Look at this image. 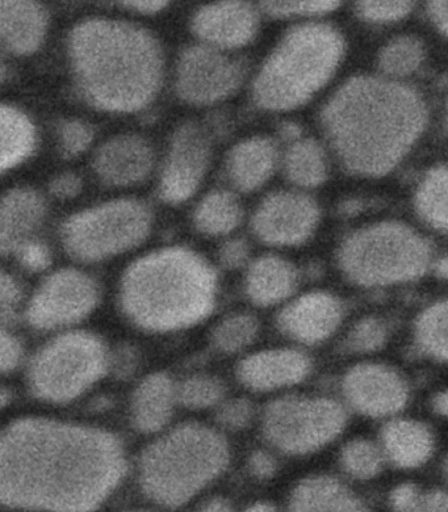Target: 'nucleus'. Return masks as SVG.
I'll return each instance as SVG.
<instances>
[{
  "mask_svg": "<svg viewBox=\"0 0 448 512\" xmlns=\"http://www.w3.org/2000/svg\"><path fill=\"white\" fill-rule=\"evenodd\" d=\"M127 472L123 443L100 428L19 419L0 442V499L11 509L94 512Z\"/></svg>",
  "mask_w": 448,
  "mask_h": 512,
  "instance_id": "obj_1",
  "label": "nucleus"
},
{
  "mask_svg": "<svg viewBox=\"0 0 448 512\" xmlns=\"http://www.w3.org/2000/svg\"><path fill=\"white\" fill-rule=\"evenodd\" d=\"M425 100L414 88L379 77H355L321 112L325 137L351 174L378 176L395 169L424 133Z\"/></svg>",
  "mask_w": 448,
  "mask_h": 512,
  "instance_id": "obj_2",
  "label": "nucleus"
},
{
  "mask_svg": "<svg viewBox=\"0 0 448 512\" xmlns=\"http://www.w3.org/2000/svg\"><path fill=\"white\" fill-rule=\"evenodd\" d=\"M68 57L74 85L91 107L132 113L156 99L165 56L156 36L123 20L92 18L71 29Z\"/></svg>",
  "mask_w": 448,
  "mask_h": 512,
  "instance_id": "obj_3",
  "label": "nucleus"
},
{
  "mask_svg": "<svg viewBox=\"0 0 448 512\" xmlns=\"http://www.w3.org/2000/svg\"><path fill=\"white\" fill-rule=\"evenodd\" d=\"M217 275L186 247H166L136 260L125 271L120 304L141 329L167 333L207 318L216 304Z\"/></svg>",
  "mask_w": 448,
  "mask_h": 512,
  "instance_id": "obj_4",
  "label": "nucleus"
},
{
  "mask_svg": "<svg viewBox=\"0 0 448 512\" xmlns=\"http://www.w3.org/2000/svg\"><path fill=\"white\" fill-rule=\"evenodd\" d=\"M343 52L345 41L332 25L311 23L291 28L255 78V104L274 112L303 106L336 73Z\"/></svg>",
  "mask_w": 448,
  "mask_h": 512,
  "instance_id": "obj_5",
  "label": "nucleus"
},
{
  "mask_svg": "<svg viewBox=\"0 0 448 512\" xmlns=\"http://www.w3.org/2000/svg\"><path fill=\"white\" fill-rule=\"evenodd\" d=\"M226 440L211 427L187 423L150 444L138 477L146 497L175 509L194 498L229 464Z\"/></svg>",
  "mask_w": 448,
  "mask_h": 512,
  "instance_id": "obj_6",
  "label": "nucleus"
},
{
  "mask_svg": "<svg viewBox=\"0 0 448 512\" xmlns=\"http://www.w3.org/2000/svg\"><path fill=\"white\" fill-rule=\"evenodd\" d=\"M343 274L363 287H381L420 278L430 266L431 247L401 222L385 221L357 230L338 254Z\"/></svg>",
  "mask_w": 448,
  "mask_h": 512,
  "instance_id": "obj_7",
  "label": "nucleus"
},
{
  "mask_svg": "<svg viewBox=\"0 0 448 512\" xmlns=\"http://www.w3.org/2000/svg\"><path fill=\"white\" fill-rule=\"evenodd\" d=\"M110 356L94 334L69 333L46 343L28 371L33 396L50 404H66L82 396L106 375Z\"/></svg>",
  "mask_w": 448,
  "mask_h": 512,
  "instance_id": "obj_8",
  "label": "nucleus"
},
{
  "mask_svg": "<svg viewBox=\"0 0 448 512\" xmlns=\"http://www.w3.org/2000/svg\"><path fill=\"white\" fill-rule=\"evenodd\" d=\"M152 226L148 204L117 199L70 216L61 226V241L71 258L100 262L141 245Z\"/></svg>",
  "mask_w": 448,
  "mask_h": 512,
  "instance_id": "obj_9",
  "label": "nucleus"
},
{
  "mask_svg": "<svg viewBox=\"0 0 448 512\" xmlns=\"http://www.w3.org/2000/svg\"><path fill=\"white\" fill-rule=\"evenodd\" d=\"M346 421L345 409L330 398L292 396L266 407L262 430L280 451L305 455L336 439Z\"/></svg>",
  "mask_w": 448,
  "mask_h": 512,
  "instance_id": "obj_10",
  "label": "nucleus"
},
{
  "mask_svg": "<svg viewBox=\"0 0 448 512\" xmlns=\"http://www.w3.org/2000/svg\"><path fill=\"white\" fill-rule=\"evenodd\" d=\"M240 61L209 45H191L178 58L175 91L191 106H209L229 98L244 81Z\"/></svg>",
  "mask_w": 448,
  "mask_h": 512,
  "instance_id": "obj_11",
  "label": "nucleus"
},
{
  "mask_svg": "<svg viewBox=\"0 0 448 512\" xmlns=\"http://www.w3.org/2000/svg\"><path fill=\"white\" fill-rule=\"evenodd\" d=\"M99 302V287L85 272L65 268L48 276L29 301L27 320L52 330L85 320Z\"/></svg>",
  "mask_w": 448,
  "mask_h": 512,
  "instance_id": "obj_12",
  "label": "nucleus"
},
{
  "mask_svg": "<svg viewBox=\"0 0 448 512\" xmlns=\"http://www.w3.org/2000/svg\"><path fill=\"white\" fill-rule=\"evenodd\" d=\"M212 146L207 130L195 121L180 124L170 138L159 180V195L169 204L190 199L203 182L211 163Z\"/></svg>",
  "mask_w": 448,
  "mask_h": 512,
  "instance_id": "obj_13",
  "label": "nucleus"
},
{
  "mask_svg": "<svg viewBox=\"0 0 448 512\" xmlns=\"http://www.w3.org/2000/svg\"><path fill=\"white\" fill-rule=\"evenodd\" d=\"M320 221L316 201L299 192L271 193L259 204L251 229L271 246H297L307 241Z\"/></svg>",
  "mask_w": 448,
  "mask_h": 512,
  "instance_id": "obj_14",
  "label": "nucleus"
},
{
  "mask_svg": "<svg viewBox=\"0 0 448 512\" xmlns=\"http://www.w3.org/2000/svg\"><path fill=\"white\" fill-rule=\"evenodd\" d=\"M343 393L355 410L375 418L397 413L409 396L403 377L380 364H362L351 369L343 380Z\"/></svg>",
  "mask_w": 448,
  "mask_h": 512,
  "instance_id": "obj_15",
  "label": "nucleus"
},
{
  "mask_svg": "<svg viewBox=\"0 0 448 512\" xmlns=\"http://www.w3.org/2000/svg\"><path fill=\"white\" fill-rule=\"evenodd\" d=\"M192 32L203 44L220 50L242 48L257 36L259 14L246 2L207 4L196 11Z\"/></svg>",
  "mask_w": 448,
  "mask_h": 512,
  "instance_id": "obj_16",
  "label": "nucleus"
},
{
  "mask_svg": "<svg viewBox=\"0 0 448 512\" xmlns=\"http://www.w3.org/2000/svg\"><path fill=\"white\" fill-rule=\"evenodd\" d=\"M156 161L152 144L140 134H119L104 142L92 159V169L104 184L133 186L150 175Z\"/></svg>",
  "mask_w": 448,
  "mask_h": 512,
  "instance_id": "obj_17",
  "label": "nucleus"
},
{
  "mask_svg": "<svg viewBox=\"0 0 448 512\" xmlns=\"http://www.w3.org/2000/svg\"><path fill=\"white\" fill-rule=\"evenodd\" d=\"M341 301L326 292H313L291 302L278 317L279 329L287 337L305 344L320 343L337 330L342 321Z\"/></svg>",
  "mask_w": 448,
  "mask_h": 512,
  "instance_id": "obj_18",
  "label": "nucleus"
},
{
  "mask_svg": "<svg viewBox=\"0 0 448 512\" xmlns=\"http://www.w3.org/2000/svg\"><path fill=\"white\" fill-rule=\"evenodd\" d=\"M311 367L304 352L279 348L250 355L238 365L237 376L246 388L267 392L301 383Z\"/></svg>",
  "mask_w": 448,
  "mask_h": 512,
  "instance_id": "obj_19",
  "label": "nucleus"
},
{
  "mask_svg": "<svg viewBox=\"0 0 448 512\" xmlns=\"http://www.w3.org/2000/svg\"><path fill=\"white\" fill-rule=\"evenodd\" d=\"M46 203L39 192L29 187L8 191L0 207V249L2 254H15L25 242L31 241L43 225Z\"/></svg>",
  "mask_w": 448,
  "mask_h": 512,
  "instance_id": "obj_20",
  "label": "nucleus"
},
{
  "mask_svg": "<svg viewBox=\"0 0 448 512\" xmlns=\"http://www.w3.org/2000/svg\"><path fill=\"white\" fill-rule=\"evenodd\" d=\"M49 16L45 8L27 0L0 2V37L4 48L15 56H29L43 45Z\"/></svg>",
  "mask_w": 448,
  "mask_h": 512,
  "instance_id": "obj_21",
  "label": "nucleus"
},
{
  "mask_svg": "<svg viewBox=\"0 0 448 512\" xmlns=\"http://www.w3.org/2000/svg\"><path fill=\"white\" fill-rule=\"evenodd\" d=\"M278 162V150L270 138L255 136L238 142L225 161L226 176L236 190L253 192L271 178Z\"/></svg>",
  "mask_w": 448,
  "mask_h": 512,
  "instance_id": "obj_22",
  "label": "nucleus"
},
{
  "mask_svg": "<svg viewBox=\"0 0 448 512\" xmlns=\"http://www.w3.org/2000/svg\"><path fill=\"white\" fill-rule=\"evenodd\" d=\"M178 401V386L166 373L145 377L133 393L131 417L133 426L144 434L161 431L173 417Z\"/></svg>",
  "mask_w": 448,
  "mask_h": 512,
  "instance_id": "obj_23",
  "label": "nucleus"
},
{
  "mask_svg": "<svg viewBox=\"0 0 448 512\" xmlns=\"http://www.w3.org/2000/svg\"><path fill=\"white\" fill-rule=\"evenodd\" d=\"M299 283L296 267L280 256H261L250 264L246 275V293L259 306L279 304L295 292Z\"/></svg>",
  "mask_w": 448,
  "mask_h": 512,
  "instance_id": "obj_24",
  "label": "nucleus"
},
{
  "mask_svg": "<svg viewBox=\"0 0 448 512\" xmlns=\"http://www.w3.org/2000/svg\"><path fill=\"white\" fill-rule=\"evenodd\" d=\"M384 455L400 468H418L433 453L434 439L424 423L396 419L381 434Z\"/></svg>",
  "mask_w": 448,
  "mask_h": 512,
  "instance_id": "obj_25",
  "label": "nucleus"
},
{
  "mask_svg": "<svg viewBox=\"0 0 448 512\" xmlns=\"http://www.w3.org/2000/svg\"><path fill=\"white\" fill-rule=\"evenodd\" d=\"M288 512H368L363 502L329 477H313L293 491Z\"/></svg>",
  "mask_w": 448,
  "mask_h": 512,
  "instance_id": "obj_26",
  "label": "nucleus"
},
{
  "mask_svg": "<svg viewBox=\"0 0 448 512\" xmlns=\"http://www.w3.org/2000/svg\"><path fill=\"white\" fill-rule=\"evenodd\" d=\"M0 132V169L4 172L19 166L32 154L36 144V130L32 121L19 108L3 104L0 108Z\"/></svg>",
  "mask_w": 448,
  "mask_h": 512,
  "instance_id": "obj_27",
  "label": "nucleus"
},
{
  "mask_svg": "<svg viewBox=\"0 0 448 512\" xmlns=\"http://www.w3.org/2000/svg\"><path fill=\"white\" fill-rule=\"evenodd\" d=\"M244 208L233 192L217 190L205 195L194 212V225L200 233L224 235L241 224Z\"/></svg>",
  "mask_w": 448,
  "mask_h": 512,
  "instance_id": "obj_28",
  "label": "nucleus"
},
{
  "mask_svg": "<svg viewBox=\"0 0 448 512\" xmlns=\"http://www.w3.org/2000/svg\"><path fill=\"white\" fill-rule=\"evenodd\" d=\"M284 172L288 180L296 186H320L328 176V161L324 149L312 138L293 142L284 157Z\"/></svg>",
  "mask_w": 448,
  "mask_h": 512,
  "instance_id": "obj_29",
  "label": "nucleus"
},
{
  "mask_svg": "<svg viewBox=\"0 0 448 512\" xmlns=\"http://www.w3.org/2000/svg\"><path fill=\"white\" fill-rule=\"evenodd\" d=\"M414 205L427 224L448 232V166L427 172L417 188Z\"/></svg>",
  "mask_w": 448,
  "mask_h": 512,
  "instance_id": "obj_30",
  "label": "nucleus"
},
{
  "mask_svg": "<svg viewBox=\"0 0 448 512\" xmlns=\"http://www.w3.org/2000/svg\"><path fill=\"white\" fill-rule=\"evenodd\" d=\"M418 346L437 360H448V301H439L424 310L416 325Z\"/></svg>",
  "mask_w": 448,
  "mask_h": 512,
  "instance_id": "obj_31",
  "label": "nucleus"
},
{
  "mask_svg": "<svg viewBox=\"0 0 448 512\" xmlns=\"http://www.w3.org/2000/svg\"><path fill=\"white\" fill-rule=\"evenodd\" d=\"M425 46L416 36H400L380 50L379 67L389 77H406L421 66Z\"/></svg>",
  "mask_w": 448,
  "mask_h": 512,
  "instance_id": "obj_32",
  "label": "nucleus"
},
{
  "mask_svg": "<svg viewBox=\"0 0 448 512\" xmlns=\"http://www.w3.org/2000/svg\"><path fill=\"white\" fill-rule=\"evenodd\" d=\"M258 322L250 314H234L215 327L212 342L219 351L234 354L254 342Z\"/></svg>",
  "mask_w": 448,
  "mask_h": 512,
  "instance_id": "obj_33",
  "label": "nucleus"
},
{
  "mask_svg": "<svg viewBox=\"0 0 448 512\" xmlns=\"http://www.w3.org/2000/svg\"><path fill=\"white\" fill-rule=\"evenodd\" d=\"M224 396L225 385L215 376H191L178 386V401L191 410H204L219 405Z\"/></svg>",
  "mask_w": 448,
  "mask_h": 512,
  "instance_id": "obj_34",
  "label": "nucleus"
},
{
  "mask_svg": "<svg viewBox=\"0 0 448 512\" xmlns=\"http://www.w3.org/2000/svg\"><path fill=\"white\" fill-rule=\"evenodd\" d=\"M383 448L368 440H354L343 448L341 463L350 476L368 480L378 476L384 463Z\"/></svg>",
  "mask_w": 448,
  "mask_h": 512,
  "instance_id": "obj_35",
  "label": "nucleus"
},
{
  "mask_svg": "<svg viewBox=\"0 0 448 512\" xmlns=\"http://www.w3.org/2000/svg\"><path fill=\"white\" fill-rule=\"evenodd\" d=\"M388 339V327L379 318H364L357 323L347 337V348L358 354L375 352L384 346Z\"/></svg>",
  "mask_w": 448,
  "mask_h": 512,
  "instance_id": "obj_36",
  "label": "nucleus"
},
{
  "mask_svg": "<svg viewBox=\"0 0 448 512\" xmlns=\"http://www.w3.org/2000/svg\"><path fill=\"white\" fill-rule=\"evenodd\" d=\"M58 145L66 157H77L91 145L94 129L86 121L68 119L57 128Z\"/></svg>",
  "mask_w": 448,
  "mask_h": 512,
  "instance_id": "obj_37",
  "label": "nucleus"
},
{
  "mask_svg": "<svg viewBox=\"0 0 448 512\" xmlns=\"http://www.w3.org/2000/svg\"><path fill=\"white\" fill-rule=\"evenodd\" d=\"M341 6L339 2H263L261 10L270 18H309L322 16L336 11Z\"/></svg>",
  "mask_w": 448,
  "mask_h": 512,
  "instance_id": "obj_38",
  "label": "nucleus"
},
{
  "mask_svg": "<svg viewBox=\"0 0 448 512\" xmlns=\"http://www.w3.org/2000/svg\"><path fill=\"white\" fill-rule=\"evenodd\" d=\"M412 2H359L355 11L360 19L370 23H392L406 18L412 12Z\"/></svg>",
  "mask_w": 448,
  "mask_h": 512,
  "instance_id": "obj_39",
  "label": "nucleus"
},
{
  "mask_svg": "<svg viewBox=\"0 0 448 512\" xmlns=\"http://www.w3.org/2000/svg\"><path fill=\"white\" fill-rule=\"evenodd\" d=\"M254 417V407L246 398L225 402L217 413V422L228 430H242L250 425Z\"/></svg>",
  "mask_w": 448,
  "mask_h": 512,
  "instance_id": "obj_40",
  "label": "nucleus"
},
{
  "mask_svg": "<svg viewBox=\"0 0 448 512\" xmlns=\"http://www.w3.org/2000/svg\"><path fill=\"white\" fill-rule=\"evenodd\" d=\"M20 302H22V289L14 276L3 272L0 280V316L3 323L15 320Z\"/></svg>",
  "mask_w": 448,
  "mask_h": 512,
  "instance_id": "obj_41",
  "label": "nucleus"
},
{
  "mask_svg": "<svg viewBox=\"0 0 448 512\" xmlns=\"http://www.w3.org/2000/svg\"><path fill=\"white\" fill-rule=\"evenodd\" d=\"M15 254L25 270L31 272L44 271L52 262L48 247L43 242L36 241V239L25 242Z\"/></svg>",
  "mask_w": 448,
  "mask_h": 512,
  "instance_id": "obj_42",
  "label": "nucleus"
},
{
  "mask_svg": "<svg viewBox=\"0 0 448 512\" xmlns=\"http://www.w3.org/2000/svg\"><path fill=\"white\" fill-rule=\"evenodd\" d=\"M23 359V344L14 334L2 330L0 335V369L4 375L14 372Z\"/></svg>",
  "mask_w": 448,
  "mask_h": 512,
  "instance_id": "obj_43",
  "label": "nucleus"
},
{
  "mask_svg": "<svg viewBox=\"0 0 448 512\" xmlns=\"http://www.w3.org/2000/svg\"><path fill=\"white\" fill-rule=\"evenodd\" d=\"M220 262L228 270H237L247 262L249 258V245L245 239L234 238L225 242L220 249Z\"/></svg>",
  "mask_w": 448,
  "mask_h": 512,
  "instance_id": "obj_44",
  "label": "nucleus"
},
{
  "mask_svg": "<svg viewBox=\"0 0 448 512\" xmlns=\"http://www.w3.org/2000/svg\"><path fill=\"white\" fill-rule=\"evenodd\" d=\"M82 188V179L74 172H62L49 184L50 192L61 200L74 199L82 192Z\"/></svg>",
  "mask_w": 448,
  "mask_h": 512,
  "instance_id": "obj_45",
  "label": "nucleus"
},
{
  "mask_svg": "<svg viewBox=\"0 0 448 512\" xmlns=\"http://www.w3.org/2000/svg\"><path fill=\"white\" fill-rule=\"evenodd\" d=\"M422 494L416 486L404 484L397 486L391 494V505L396 512H410L420 502Z\"/></svg>",
  "mask_w": 448,
  "mask_h": 512,
  "instance_id": "obj_46",
  "label": "nucleus"
},
{
  "mask_svg": "<svg viewBox=\"0 0 448 512\" xmlns=\"http://www.w3.org/2000/svg\"><path fill=\"white\" fill-rule=\"evenodd\" d=\"M249 469L251 474L259 480H269L275 476L278 465L270 453L257 451L250 456Z\"/></svg>",
  "mask_w": 448,
  "mask_h": 512,
  "instance_id": "obj_47",
  "label": "nucleus"
},
{
  "mask_svg": "<svg viewBox=\"0 0 448 512\" xmlns=\"http://www.w3.org/2000/svg\"><path fill=\"white\" fill-rule=\"evenodd\" d=\"M410 512H448V493L437 490L422 494L420 502Z\"/></svg>",
  "mask_w": 448,
  "mask_h": 512,
  "instance_id": "obj_48",
  "label": "nucleus"
},
{
  "mask_svg": "<svg viewBox=\"0 0 448 512\" xmlns=\"http://www.w3.org/2000/svg\"><path fill=\"white\" fill-rule=\"evenodd\" d=\"M426 11L438 31L448 36V2H430Z\"/></svg>",
  "mask_w": 448,
  "mask_h": 512,
  "instance_id": "obj_49",
  "label": "nucleus"
},
{
  "mask_svg": "<svg viewBox=\"0 0 448 512\" xmlns=\"http://www.w3.org/2000/svg\"><path fill=\"white\" fill-rule=\"evenodd\" d=\"M125 10L135 12L140 15H156L166 10L169 3L161 2V0H137V2H123Z\"/></svg>",
  "mask_w": 448,
  "mask_h": 512,
  "instance_id": "obj_50",
  "label": "nucleus"
},
{
  "mask_svg": "<svg viewBox=\"0 0 448 512\" xmlns=\"http://www.w3.org/2000/svg\"><path fill=\"white\" fill-rule=\"evenodd\" d=\"M199 512H234L228 499L216 497L205 502Z\"/></svg>",
  "mask_w": 448,
  "mask_h": 512,
  "instance_id": "obj_51",
  "label": "nucleus"
},
{
  "mask_svg": "<svg viewBox=\"0 0 448 512\" xmlns=\"http://www.w3.org/2000/svg\"><path fill=\"white\" fill-rule=\"evenodd\" d=\"M434 410L443 417H448V390L447 392L439 393L434 400Z\"/></svg>",
  "mask_w": 448,
  "mask_h": 512,
  "instance_id": "obj_52",
  "label": "nucleus"
},
{
  "mask_svg": "<svg viewBox=\"0 0 448 512\" xmlns=\"http://www.w3.org/2000/svg\"><path fill=\"white\" fill-rule=\"evenodd\" d=\"M435 271H437L439 278L448 280V255L438 260Z\"/></svg>",
  "mask_w": 448,
  "mask_h": 512,
  "instance_id": "obj_53",
  "label": "nucleus"
},
{
  "mask_svg": "<svg viewBox=\"0 0 448 512\" xmlns=\"http://www.w3.org/2000/svg\"><path fill=\"white\" fill-rule=\"evenodd\" d=\"M245 512H278V510L275 509V506L270 505V503L259 502L250 506Z\"/></svg>",
  "mask_w": 448,
  "mask_h": 512,
  "instance_id": "obj_54",
  "label": "nucleus"
},
{
  "mask_svg": "<svg viewBox=\"0 0 448 512\" xmlns=\"http://www.w3.org/2000/svg\"><path fill=\"white\" fill-rule=\"evenodd\" d=\"M300 129L295 124H286L282 130V136L286 138H296L299 136Z\"/></svg>",
  "mask_w": 448,
  "mask_h": 512,
  "instance_id": "obj_55",
  "label": "nucleus"
},
{
  "mask_svg": "<svg viewBox=\"0 0 448 512\" xmlns=\"http://www.w3.org/2000/svg\"><path fill=\"white\" fill-rule=\"evenodd\" d=\"M446 470H447V474H448V460H447V464H446Z\"/></svg>",
  "mask_w": 448,
  "mask_h": 512,
  "instance_id": "obj_56",
  "label": "nucleus"
},
{
  "mask_svg": "<svg viewBox=\"0 0 448 512\" xmlns=\"http://www.w3.org/2000/svg\"><path fill=\"white\" fill-rule=\"evenodd\" d=\"M447 128H448V111H447Z\"/></svg>",
  "mask_w": 448,
  "mask_h": 512,
  "instance_id": "obj_57",
  "label": "nucleus"
},
{
  "mask_svg": "<svg viewBox=\"0 0 448 512\" xmlns=\"http://www.w3.org/2000/svg\"><path fill=\"white\" fill-rule=\"evenodd\" d=\"M131 512H146V511H131Z\"/></svg>",
  "mask_w": 448,
  "mask_h": 512,
  "instance_id": "obj_58",
  "label": "nucleus"
}]
</instances>
